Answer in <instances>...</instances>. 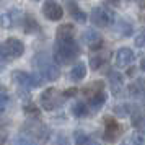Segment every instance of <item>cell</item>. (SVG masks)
<instances>
[{"label": "cell", "instance_id": "4fadbf2b", "mask_svg": "<svg viewBox=\"0 0 145 145\" xmlns=\"http://www.w3.org/2000/svg\"><path fill=\"white\" fill-rule=\"evenodd\" d=\"M21 25H23V31L28 34L31 33H36V31H39V23H38V20L34 18L33 15L29 13H25L23 15V18H21Z\"/></svg>", "mask_w": 145, "mask_h": 145}, {"label": "cell", "instance_id": "ac0fdd59", "mask_svg": "<svg viewBox=\"0 0 145 145\" xmlns=\"http://www.w3.org/2000/svg\"><path fill=\"white\" fill-rule=\"evenodd\" d=\"M69 38H75V28L70 23L60 25L56 31V39H69Z\"/></svg>", "mask_w": 145, "mask_h": 145}, {"label": "cell", "instance_id": "44dd1931", "mask_svg": "<svg viewBox=\"0 0 145 145\" xmlns=\"http://www.w3.org/2000/svg\"><path fill=\"white\" fill-rule=\"evenodd\" d=\"M88 112H90V106L86 103H83V101H77L72 106V114L75 118H85Z\"/></svg>", "mask_w": 145, "mask_h": 145}, {"label": "cell", "instance_id": "6da1fadb", "mask_svg": "<svg viewBox=\"0 0 145 145\" xmlns=\"http://www.w3.org/2000/svg\"><path fill=\"white\" fill-rule=\"evenodd\" d=\"M54 60L60 65H69L73 64L80 56V46L75 41V38L69 39H56L54 42Z\"/></svg>", "mask_w": 145, "mask_h": 145}, {"label": "cell", "instance_id": "83f0119b", "mask_svg": "<svg viewBox=\"0 0 145 145\" xmlns=\"http://www.w3.org/2000/svg\"><path fill=\"white\" fill-rule=\"evenodd\" d=\"M114 112H116V114H119V116H129V114H132V106L131 105L116 106V108H114Z\"/></svg>", "mask_w": 145, "mask_h": 145}, {"label": "cell", "instance_id": "603a6c76", "mask_svg": "<svg viewBox=\"0 0 145 145\" xmlns=\"http://www.w3.org/2000/svg\"><path fill=\"white\" fill-rule=\"evenodd\" d=\"M23 111H25V114L29 116L31 119H39V116H41V109L36 105H33V103L25 105V106H23Z\"/></svg>", "mask_w": 145, "mask_h": 145}, {"label": "cell", "instance_id": "30bf717a", "mask_svg": "<svg viewBox=\"0 0 145 145\" xmlns=\"http://www.w3.org/2000/svg\"><path fill=\"white\" fill-rule=\"evenodd\" d=\"M134 60H135V52L131 47H121L114 56V64L118 69H125V67L132 65Z\"/></svg>", "mask_w": 145, "mask_h": 145}, {"label": "cell", "instance_id": "5bb4252c", "mask_svg": "<svg viewBox=\"0 0 145 145\" xmlns=\"http://www.w3.org/2000/svg\"><path fill=\"white\" fill-rule=\"evenodd\" d=\"M67 10H69V13H70V16H72L75 21H78V23H85L86 20H88V16H86V13L82 10V8L73 2V0H69V3H67Z\"/></svg>", "mask_w": 145, "mask_h": 145}, {"label": "cell", "instance_id": "cb8c5ba5", "mask_svg": "<svg viewBox=\"0 0 145 145\" xmlns=\"http://www.w3.org/2000/svg\"><path fill=\"white\" fill-rule=\"evenodd\" d=\"M132 125L135 127V131L145 132V118L142 114H132Z\"/></svg>", "mask_w": 145, "mask_h": 145}, {"label": "cell", "instance_id": "8992f818", "mask_svg": "<svg viewBox=\"0 0 145 145\" xmlns=\"http://www.w3.org/2000/svg\"><path fill=\"white\" fill-rule=\"evenodd\" d=\"M90 20H91V23L95 25V26L108 28V26H111V25L116 23V13L112 12L111 8L101 5V7H95L91 10Z\"/></svg>", "mask_w": 145, "mask_h": 145}, {"label": "cell", "instance_id": "8fae6325", "mask_svg": "<svg viewBox=\"0 0 145 145\" xmlns=\"http://www.w3.org/2000/svg\"><path fill=\"white\" fill-rule=\"evenodd\" d=\"M82 39H83V42H85L91 51H95V52H96V51H101V47L105 44L103 36H101L98 31H95V29H86L85 33L82 34Z\"/></svg>", "mask_w": 145, "mask_h": 145}, {"label": "cell", "instance_id": "d6a6232c", "mask_svg": "<svg viewBox=\"0 0 145 145\" xmlns=\"http://www.w3.org/2000/svg\"><path fill=\"white\" fill-rule=\"evenodd\" d=\"M140 69H142V70L145 72V56L142 57V60H140Z\"/></svg>", "mask_w": 145, "mask_h": 145}, {"label": "cell", "instance_id": "e0dca14e", "mask_svg": "<svg viewBox=\"0 0 145 145\" xmlns=\"http://www.w3.org/2000/svg\"><path fill=\"white\" fill-rule=\"evenodd\" d=\"M109 82H111V88L114 91V95L116 96L121 95V90L124 86V77L119 72H109Z\"/></svg>", "mask_w": 145, "mask_h": 145}, {"label": "cell", "instance_id": "d4e9b609", "mask_svg": "<svg viewBox=\"0 0 145 145\" xmlns=\"http://www.w3.org/2000/svg\"><path fill=\"white\" fill-rule=\"evenodd\" d=\"M99 90H105V85H103V82H95V83H91V85L85 86L82 91H83V95H85V96H91L93 93L99 91Z\"/></svg>", "mask_w": 145, "mask_h": 145}, {"label": "cell", "instance_id": "f1b7e54d", "mask_svg": "<svg viewBox=\"0 0 145 145\" xmlns=\"http://www.w3.org/2000/svg\"><path fill=\"white\" fill-rule=\"evenodd\" d=\"M132 140L135 142L137 145H145V132H138V131H135V134L132 135Z\"/></svg>", "mask_w": 145, "mask_h": 145}, {"label": "cell", "instance_id": "7a4b0ae2", "mask_svg": "<svg viewBox=\"0 0 145 145\" xmlns=\"http://www.w3.org/2000/svg\"><path fill=\"white\" fill-rule=\"evenodd\" d=\"M33 67L36 69L38 75L42 77V80L47 82H56L60 77V69L57 62L52 60L46 52H38L33 57Z\"/></svg>", "mask_w": 145, "mask_h": 145}, {"label": "cell", "instance_id": "3957f363", "mask_svg": "<svg viewBox=\"0 0 145 145\" xmlns=\"http://www.w3.org/2000/svg\"><path fill=\"white\" fill-rule=\"evenodd\" d=\"M21 131L26 134L29 138H33L39 144H46L51 137V131L44 122H41L39 119H28L25 124L21 125Z\"/></svg>", "mask_w": 145, "mask_h": 145}, {"label": "cell", "instance_id": "484cf974", "mask_svg": "<svg viewBox=\"0 0 145 145\" xmlns=\"http://www.w3.org/2000/svg\"><path fill=\"white\" fill-rule=\"evenodd\" d=\"M8 101H10V96H8L7 90L0 86V111H3L8 106Z\"/></svg>", "mask_w": 145, "mask_h": 145}, {"label": "cell", "instance_id": "277c9868", "mask_svg": "<svg viewBox=\"0 0 145 145\" xmlns=\"http://www.w3.org/2000/svg\"><path fill=\"white\" fill-rule=\"evenodd\" d=\"M25 54V44L18 38H7L0 44V57L5 60H16Z\"/></svg>", "mask_w": 145, "mask_h": 145}, {"label": "cell", "instance_id": "4dcf8cb0", "mask_svg": "<svg viewBox=\"0 0 145 145\" xmlns=\"http://www.w3.org/2000/svg\"><path fill=\"white\" fill-rule=\"evenodd\" d=\"M77 93H78L77 88H67L65 91H64V96H65V98H70V96H75Z\"/></svg>", "mask_w": 145, "mask_h": 145}, {"label": "cell", "instance_id": "7c38bea8", "mask_svg": "<svg viewBox=\"0 0 145 145\" xmlns=\"http://www.w3.org/2000/svg\"><path fill=\"white\" fill-rule=\"evenodd\" d=\"M42 15L51 21H59V20H62V16H64V8L60 7L57 2L49 0V2H46V3L42 5Z\"/></svg>", "mask_w": 145, "mask_h": 145}, {"label": "cell", "instance_id": "9a60e30c", "mask_svg": "<svg viewBox=\"0 0 145 145\" xmlns=\"http://www.w3.org/2000/svg\"><path fill=\"white\" fill-rule=\"evenodd\" d=\"M106 99H108L106 91L105 90H99V91L93 93L91 96H88V106H90L91 109H99V108L106 103Z\"/></svg>", "mask_w": 145, "mask_h": 145}, {"label": "cell", "instance_id": "5b68a950", "mask_svg": "<svg viewBox=\"0 0 145 145\" xmlns=\"http://www.w3.org/2000/svg\"><path fill=\"white\" fill-rule=\"evenodd\" d=\"M64 93H60L57 88H46L44 91L41 93L39 96V105L44 111H56L62 106V101H64Z\"/></svg>", "mask_w": 145, "mask_h": 145}, {"label": "cell", "instance_id": "52a82bcc", "mask_svg": "<svg viewBox=\"0 0 145 145\" xmlns=\"http://www.w3.org/2000/svg\"><path fill=\"white\" fill-rule=\"evenodd\" d=\"M12 78L21 88H38V86L42 85V77L41 75L25 72V70H13L12 72Z\"/></svg>", "mask_w": 145, "mask_h": 145}, {"label": "cell", "instance_id": "ffe728a7", "mask_svg": "<svg viewBox=\"0 0 145 145\" xmlns=\"http://www.w3.org/2000/svg\"><path fill=\"white\" fill-rule=\"evenodd\" d=\"M75 145H99V144L90 135H86L85 132L77 131L75 132Z\"/></svg>", "mask_w": 145, "mask_h": 145}, {"label": "cell", "instance_id": "9c48e42d", "mask_svg": "<svg viewBox=\"0 0 145 145\" xmlns=\"http://www.w3.org/2000/svg\"><path fill=\"white\" fill-rule=\"evenodd\" d=\"M21 18H23V15L18 8H10L5 12H0V28H5V29L15 28L18 23H21Z\"/></svg>", "mask_w": 145, "mask_h": 145}, {"label": "cell", "instance_id": "2e32d148", "mask_svg": "<svg viewBox=\"0 0 145 145\" xmlns=\"http://www.w3.org/2000/svg\"><path fill=\"white\" fill-rule=\"evenodd\" d=\"M129 93L134 98H140L145 101V78H138L135 82H132L129 86Z\"/></svg>", "mask_w": 145, "mask_h": 145}, {"label": "cell", "instance_id": "836d02e7", "mask_svg": "<svg viewBox=\"0 0 145 145\" xmlns=\"http://www.w3.org/2000/svg\"><path fill=\"white\" fill-rule=\"evenodd\" d=\"M34 2H38V0H34Z\"/></svg>", "mask_w": 145, "mask_h": 145}, {"label": "cell", "instance_id": "7402d4cb", "mask_svg": "<svg viewBox=\"0 0 145 145\" xmlns=\"http://www.w3.org/2000/svg\"><path fill=\"white\" fill-rule=\"evenodd\" d=\"M106 56H103V54H96V56H91L90 57V65H91L93 70H99L101 67L106 64Z\"/></svg>", "mask_w": 145, "mask_h": 145}, {"label": "cell", "instance_id": "4316f807", "mask_svg": "<svg viewBox=\"0 0 145 145\" xmlns=\"http://www.w3.org/2000/svg\"><path fill=\"white\" fill-rule=\"evenodd\" d=\"M13 145H36L33 138H29L28 135H18L13 140Z\"/></svg>", "mask_w": 145, "mask_h": 145}, {"label": "cell", "instance_id": "ba28073f", "mask_svg": "<svg viewBox=\"0 0 145 145\" xmlns=\"http://www.w3.org/2000/svg\"><path fill=\"white\" fill-rule=\"evenodd\" d=\"M103 124H105V134H103V137H105L106 142L118 140V137L121 135V132H122V127L118 122V119L111 118V116H106L103 119Z\"/></svg>", "mask_w": 145, "mask_h": 145}, {"label": "cell", "instance_id": "f546056e", "mask_svg": "<svg viewBox=\"0 0 145 145\" xmlns=\"http://www.w3.org/2000/svg\"><path fill=\"white\" fill-rule=\"evenodd\" d=\"M135 46L137 47H144L145 46V31L137 34V38H135Z\"/></svg>", "mask_w": 145, "mask_h": 145}, {"label": "cell", "instance_id": "d6986e66", "mask_svg": "<svg viewBox=\"0 0 145 145\" xmlns=\"http://www.w3.org/2000/svg\"><path fill=\"white\" fill-rule=\"evenodd\" d=\"M86 77V65L83 62H77L70 70V80L72 82H80Z\"/></svg>", "mask_w": 145, "mask_h": 145}, {"label": "cell", "instance_id": "1f68e13d", "mask_svg": "<svg viewBox=\"0 0 145 145\" xmlns=\"http://www.w3.org/2000/svg\"><path fill=\"white\" fill-rule=\"evenodd\" d=\"M121 145H137V144H135L132 138H125V140H124V142H122Z\"/></svg>", "mask_w": 145, "mask_h": 145}]
</instances>
